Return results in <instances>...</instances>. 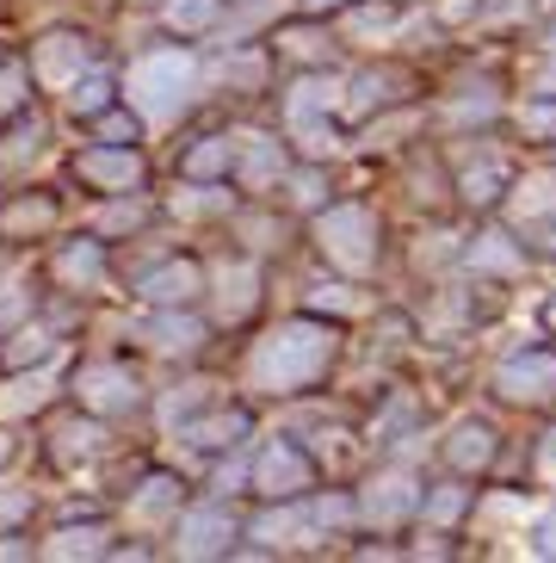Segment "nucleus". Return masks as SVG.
I'll list each match as a JSON object with an SVG mask.
<instances>
[{"label":"nucleus","instance_id":"obj_1","mask_svg":"<svg viewBox=\"0 0 556 563\" xmlns=\"http://www.w3.org/2000/svg\"><path fill=\"white\" fill-rule=\"evenodd\" d=\"M346 365V329L315 310L266 322L242 353V397L254 402H310Z\"/></svg>","mask_w":556,"mask_h":563},{"label":"nucleus","instance_id":"obj_2","mask_svg":"<svg viewBox=\"0 0 556 563\" xmlns=\"http://www.w3.org/2000/svg\"><path fill=\"white\" fill-rule=\"evenodd\" d=\"M118 87L148 118V131L155 124H180L204 100V56H198V44H174V37L148 44V51H136L131 63L118 68Z\"/></svg>","mask_w":556,"mask_h":563},{"label":"nucleus","instance_id":"obj_3","mask_svg":"<svg viewBox=\"0 0 556 563\" xmlns=\"http://www.w3.org/2000/svg\"><path fill=\"white\" fill-rule=\"evenodd\" d=\"M303 242L327 273H346V279H365V285L390 261V223L365 199H327L315 217H303Z\"/></svg>","mask_w":556,"mask_h":563},{"label":"nucleus","instance_id":"obj_4","mask_svg":"<svg viewBox=\"0 0 556 563\" xmlns=\"http://www.w3.org/2000/svg\"><path fill=\"white\" fill-rule=\"evenodd\" d=\"M63 397L75 402V409H87V415H99V421L124 428V421H143V415L155 409V384H148L131 360L93 353V360H81L63 378Z\"/></svg>","mask_w":556,"mask_h":563},{"label":"nucleus","instance_id":"obj_5","mask_svg":"<svg viewBox=\"0 0 556 563\" xmlns=\"http://www.w3.org/2000/svg\"><path fill=\"white\" fill-rule=\"evenodd\" d=\"M353 496H359V532H371V539H402L421 520L426 477L414 471V459L383 452L377 464H365L359 477H353Z\"/></svg>","mask_w":556,"mask_h":563},{"label":"nucleus","instance_id":"obj_6","mask_svg":"<svg viewBox=\"0 0 556 563\" xmlns=\"http://www.w3.org/2000/svg\"><path fill=\"white\" fill-rule=\"evenodd\" d=\"M433 87H426V63L402 51H377L365 56L359 68H346V87H341V118L346 124H365V118L390 112V106H414L426 100Z\"/></svg>","mask_w":556,"mask_h":563},{"label":"nucleus","instance_id":"obj_7","mask_svg":"<svg viewBox=\"0 0 556 563\" xmlns=\"http://www.w3.org/2000/svg\"><path fill=\"white\" fill-rule=\"evenodd\" d=\"M247 539V514L223 496H192L180 508V520L167 527L162 539V558H180V563H223L235 558V545Z\"/></svg>","mask_w":556,"mask_h":563},{"label":"nucleus","instance_id":"obj_8","mask_svg":"<svg viewBox=\"0 0 556 563\" xmlns=\"http://www.w3.org/2000/svg\"><path fill=\"white\" fill-rule=\"evenodd\" d=\"M322 483L303 433H266L247 446V501H303Z\"/></svg>","mask_w":556,"mask_h":563},{"label":"nucleus","instance_id":"obj_9","mask_svg":"<svg viewBox=\"0 0 556 563\" xmlns=\"http://www.w3.org/2000/svg\"><path fill=\"white\" fill-rule=\"evenodd\" d=\"M254 428H260V402L254 397H223V402H211L204 415H192L186 428H174L167 440H174V459H186V464H211V459H223V452H242V446H254Z\"/></svg>","mask_w":556,"mask_h":563},{"label":"nucleus","instance_id":"obj_10","mask_svg":"<svg viewBox=\"0 0 556 563\" xmlns=\"http://www.w3.org/2000/svg\"><path fill=\"white\" fill-rule=\"evenodd\" d=\"M204 291H211V261L198 249H167L136 279H124V298L136 310H192V303H204Z\"/></svg>","mask_w":556,"mask_h":563},{"label":"nucleus","instance_id":"obj_11","mask_svg":"<svg viewBox=\"0 0 556 563\" xmlns=\"http://www.w3.org/2000/svg\"><path fill=\"white\" fill-rule=\"evenodd\" d=\"M124 508H118V527L136 532V539H167V527L180 520V508L192 501V477L180 464H143L136 483L124 489Z\"/></svg>","mask_w":556,"mask_h":563},{"label":"nucleus","instance_id":"obj_12","mask_svg":"<svg viewBox=\"0 0 556 563\" xmlns=\"http://www.w3.org/2000/svg\"><path fill=\"white\" fill-rule=\"evenodd\" d=\"M49 291H68V298H118V261H112V242L93 230H75L63 242H49Z\"/></svg>","mask_w":556,"mask_h":563},{"label":"nucleus","instance_id":"obj_13","mask_svg":"<svg viewBox=\"0 0 556 563\" xmlns=\"http://www.w3.org/2000/svg\"><path fill=\"white\" fill-rule=\"evenodd\" d=\"M68 180L81 186L87 199H118V192H148L155 167H148L143 143H99V136H87L81 150L68 155Z\"/></svg>","mask_w":556,"mask_h":563},{"label":"nucleus","instance_id":"obj_14","mask_svg":"<svg viewBox=\"0 0 556 563\" xmlns=\"http://www.w3.org/2000/svg\"><path fill=\"white\" fill-rule=\"evenodd\" d=\"M124 341H136L148 360L162 365H198L216 341V322L204 316V303H192V310H143L124 329Z\"/></svg>","mask_w":556,"mask_h":563},{"label":"nucleus","instance_id":"obj_15","mask_svg":"<svg viewBox=\"0 0 556 563\" xmlns=\"http://www.w3.org/2000/svg\"><path fill=\"white\" fill-rule=\"evenodd\" d=\"M266 266L273 261H260V254H230L223 266H211L204 316L216 322V334L223 329L242 334V329H254V322L266 316Z\"/></svg>","mask_w":556,"mask_h":563},{"label":"nucleus","instance_id":"obj_16","mask_svg":"<svg viewBox=\"0 0 556 563\" xmlns=\"http://www.w3.org/2000/svg\"><path fill=\"white\" fill-rule=\"evenodd\" d=\"M508 93L494 75H464V81L426 93V118L440 136H476V131H501L508 124Z\"/></svg>","mask_w":556,"mask_h":563},{"label":"nucleus","instance_id":"obj_17","mask_svg":"<svg viewBox=\"0 0 556 563\" xmlns=\"http://www.w3.org/2000/svg\"><path fill=\"white\" fill-rule=\"evenodd\" d=\"M223 93V100L235 106H260L278 93V56L266 37H230L223 51H216V63H204V93Z\"/></svg>","mask_w":556,"mask_h":563},{"label":"nucleus","instance_id":"obj_18","mask_svg":"<svg viewBox=\"0 0 556 563\" xmlns=\"http://www.w3.org/2000/svg\"><path fill=\"white\" fill-rule=\"evenodd\" d=\"M489 390L501 409L520 415H556V341L538 347H513L508 360L489 372Z\"/></svg>","mask_w":556,"mask_h":563},{"label":"nucleus","instance_id":"obj_19","mask_svg":"<svg viewBox=\"0 0 556 563\" xmlns=\"http://www.w3.org/2000/svg\"><path fill=\"white\" fill-rule=\"evenodd\" d=\"M508 459V433L494 428L489 415H458V421H445L440 440H433V464L452 471L464 483H489Z\"/></svg>","mask_w":556,"mask_h":563},{"label":"nucleus","instance_id":"obj_20","mask_svg":"<svg viewBox=\"0 0 556 563\" xmlns=\"http://www.w3.org/2000/svg\"><path fill=\"white\" fill-rule=\"evenodd\" d=\"M68 223V205L56 186H37V180H13L0 192V249H37V242H56Z\"/></svg>","mask_w":556,"mask_h":563},{"label":"nucleus","instance_id":"obj_21","mask_svg":"<svg viewBox=\"0 0 556 563\" xmlns=\"http://www.w3.org/2000/svg\"><path fill=\"white\" fill-rule=\"evenodd\" d=\"M291 136H285V124H235V167L230 180L242 199H278V186H285V174H291Z\"/></svg>","mask_w":556,"mask_h":563},{"label":"nucleus","instance_id":"obj_22","mask_svg":"<svg viewBox=\"0 0 556 563\" xmlns=\"http://www.w3.org/2000/svg\"><path fill=\"white\" fill-rule=\"evenodd\" d=\"M25 63H32L37 93L56 100L81 68L105 63V51H99V32H87V25H44V32H32V44H25Z\"/></svg>","mask_w":556,"mask_h":563},{"label":"nucleus","instance_id":"obj_23","mask_svg":"<svg viewBox=\"0 0 556 563\" xmlns=\"http://www.w3.org/2000/svg\"><path fill=\"white\" fill-rule=\"evenodd\" d=\"M532 242L525 230H513L508 217H476V230L464 235V266L458 273H476V279H501V285H520L532 273Z\"/></svg>","mask_w":556,"mask_h":563},{"label":"nucleus","instance_id":"obj_24","mask_svg":"<svg viewBox=\"0 0 556 563\" xmlns=\"http://www.w3.org/2000/svg\"><path fill=\"white\" fill-rule=\"evenodd\" d=\"M112 452H118V428L99 421V415H87V409H75V402H68V415H56L44 428V459H49V471H63V477L93 471V464H105Z\"/></svg>","mask_w":556,"mask_h":563},{"label":"nucleus","instance_id":"obj_25","mask_svg":"<svg viewBox=\"0 0 556 563\" xmlns=\"http://www.w3.org/2000/svg\"><path fill=\"white\" fill-rule=\"evenodd\" d=\"M118 539H124V527L105 508L63 514L49 532H37V563H105Z\"/></svg>","mask_w":556,"mask_h":563},{"label":"nucleus","instance_id":"obj_26","mask_svg":"<svg viewBox=\"0 0 556 563\" xmlns=\"http://www.w3.org/2000/svg\"><path fill=\"white\" fill-rule=\"evenodd\" d=\"M266 44H273L278 68H341V37H334V19H310V13H285L266 25Z\"/></svg>","mask_w":556,"mask_h":563},{"label":"nucleus","instance_id":"obj_27","mask_svg":"<svg viewBox=\"0 0 556 563\" xmlns=\"http://www.w3.org/2000/svg\"><path fill=\"white\" fill-rule=\"evenodd\" d=\"M341 87L346 75L341 68H285V81H278V124L291 131V124H310V118H341Z\"/></svg>","mask_w":556,"mask_h":563},{"label":"nucleus","instance_id":"obj_28","mask_svg":"<svg viewBox=\"0 0 556 563\" xmlns=\"http://www.w3.org/2000/svg\"><path fill=\"white\" fill-rule=\"evenodd\" d=\"M402 19H409V0H353V7L334 19V37H341L346 56H377V51L396 44Z\"/></svg>","mask_w":556,"mask_h":563},{"label":"nucleus","instance_id":"obj_29","mask_svg":"<svg viewBox=\"0 0 556 563\" xmlns=\"http://www.w3.org/2000/svg\"><path fill=\"white\" fill-rule=\"evenodd\" d=\"M230 397V378H211V372H198V365H180V384H167V390H155V428L162 433H174V428H186L192 415H204L211 402H223Z\"/></svg>","mask_w":556,"mask_h":563},{"label":"nucleus","instance_id":"obj_30","mask_svg":"<svg viewBox=\"0 0 556 563\" xmlns=\"http://www.w3.org/2000/svg\"><path fill=\"white\" fill-rule=\"evenodd\" d=\"M235 205H242L235 180H180V192L162 199V217H174V223H198V230H223Z\"/></svg>","mask_w":556,"mask_h":563},{"label":"nucleus","instance_id":"obj_31","mask_svg":"<svg viewBox=\"0 0 556 563\" xmlns=\"http://www.w3.org/2000/svg\"><path fill=\"white\" fill-rule=\"evenodd\" d=\"M162 223V199L155 192H118V199H93V217H87L81 230L105 235V242H136L143 230H155Z\"/></svg>","mask_w":556,"mask_h":563},{"label":"nucleus","instance_id":"obj_32","mask_svg":"<svg viewBox=\"0 0 556 563\" xmlns=\"http://www.w3.org/2000/svg\"><path fill=\"white\" fill-rule=\"evenodd\" d=\"M63 397V378L49 372V365H32V372H7V384H0V421H44Z\"/></svg>","mask_w":556,"mask_h":563},{"label":"nucleus","instance_id":"obj_33","mask_svg":"<svg viewBox=\"0 0 556 563\" xmlns=\"http://www.w3.org/2000/svg\"><path fill=\"white\" fill-rule=\"evenodd\" d=\"M223 19H230V0H155V32L174 44H211L223 37Z\"/></svg>","mask_w":556,"mask_h":563},{"label":"nucleus","instance_id":"obj_34","mask_svg":"<svg viewBox=\"0 0 556 563\" xmlns=\"http://www.w3.org/2000/svg\"><path fill=\"white\" fill-rule=\"evenodd\" d=\"M174 167H180V180H230L235 124H204V131H192L180 150H174Z\"/></svg>","mask_w":556,"mask_h":563},{"label":"nucleus","instance_id":"obj_35","mask_svg":"<svg viewBox=\"0 0 556 563\" xmlns=\"http://www.w3.org/2000/svg\"><path fill=\"white\" fill-rule=\"evenodd\" d=\"M37 155H49V112H44V106H25L19 118H7V124H0V174L32 180L25 167H32Z\"/></svg>","mask_w":556,"mask_h":563},{"label":"nucleus","instance_id":"obj_36","mask_svg":"<svg viewBox=\"0 0 556 563\" xmlns=\"http://www.w3.org/2000/svg\"><path fill=\"white\" fill-rule=\"evenodd\" d=\"M68 347V334L49 322L44 310L32 322H19L13 334H0V372H32V365H56V353Z\"/></svg>","mask_w":556,"mask_h":563},{"label":"nucleus","instance_id":"obj_37","mask_svg":"<svg viewBox=\"0 0 556 563\" xmlns=\"http://www.w3.org/2000/svg\"><path fill=\"white\" fill-rule=\"evenodd\" d=\"M476 496H482V483H464L452 471L440 477H426V496H421V520L440 532H464L476 520Z\"/></svg>","mask_w":556,"mask_h":563},{"label":"nucleus","instance_id":"obj_38","mask_svg":"<svg viewBox=\"0 0 556 563\" xmlns=\"http://www.w3.org/2000/svg\"><path fill=\"white\" fill-rule=\"evenodd\" d=\"M297 310H315V316H327V322H365L371 316V285L365 279H346V273H327V279H315L310 291H303V303Z\"/></svg>","mask_w":556,"mask_h":563},{"label":"nucleus","instance_id":"obj_39","mask_svg":"<svg viewBox=\"0 0 556 563\" xmlns=\"http://www.w3.org/2000/svg\"><path fill=\"white\" fill-rule=\"evenodd\" d=\"M501 131L520 143V155H544V162H556V100H544V93L513 100Z\"/></svg>","mask_w":556,"mask_h":563},{"label":"nucleus","instance_id":"obj_40","mask_svg":"<svg viewBox=\"0 0 556 563\" xmlns=\"http://www.w3.org/2000/svg\"><path fill=\"white\" fill-rule=\"evenodd\" d=\"M118 100H124V87H118V68H112V63H93V68H81V75H75V81H68L63 93H56V106H63V112L75 118V124H87V118H99L105 106H118Z\"/></svg>","mask_w":556,"mask_h":563},{"label":"nucleus","instance_id":"obj_41","mask_svg":"<svg viewBox=\"0 0 556 563\" xmlns=\"http://www.w3.org/2000/svg\"><path fill=\"white\" fill-rule=\"evenodd\" d=\"M327 199H341L334 167H327V162H291V174H285V186H278V205L303 223V217H315Z\"/></svg>","mask_w":556,"mask_h":563},{"label":"nucleus","instance_id":"obj_42","mask_svg":"<svg viewBox=\"0 0 556 563\" xmlns=\"http://www.w3.org/2000/svg\"><path fill=\"white\" fill-rule=\"evenodd\" d=\"M81 131L99 136V143H148V118L136 112L131 100H118V106H105L99 118H87Z\"/></svg>","mask_w":556,"mask_h":563},{"label":"nucleus","instance_id":"obj_43","mask_svg":"<svg viewBox=\"0 0 556 563\" xmlns=\"http://www.w3.org/2000/svg\"><path fill=\"white\" fill-rule=\"evenodd\" d=\"M25 106H37L32 63H25V56H7V63H0V124H7V118H19Z\"/></svg>","mask_w":556,"mask_h":563},{"label":"nucleus","instance_id":"obj_44","mask_svg":"<svg viewBox=\"0 0 556 563\" xmlns=\"http://www.w3.org/2000/svg\"><path fill=\"white\" fill-rule=\"evenodd\" d=\"M37 303H44V291H37L32 279H7V273H0V334H13L19 322H32Z\"/></svg>","mask_w":556,"mask_h":563},{"label":"nucleus","instance_id":"obj_45","mask_svg":"<svg viewBox=\"0 0 556 563\" xmlns=\"http://www.w3.org/2000/svg\"><path fill=\"white\" fill-rule=\"evenodd\" d=\"M32 520H37V489L0 477V532H32Z\"/></svg>","mask_w":556,"mask_h":563},{"label":"nucleus","instance_id":"obj_46","mask_svg":"<svg viewBox=\"0 0 556 563\" xmlns=\"http://www.w3.org/2000/svg\"><path fill=\"white\" fill-rule=\"evenodd\" d=\"M520 539H525V558H544V563H556V508L532 514V520L520 527Z\"/></svg>","mask_w":556,"mask_h":563},{"label":"nucleus","instance_id":"obj_47","mask_svg":"<svg viewBox=\"0 0 556 563\" xmlns=\"http://www.w3.org/2000/svg\"><path fill=\"white\" fill-rule=\"evenodd\" d=\"M532 477H538V483H556V421L544 428L538 446H532Z\"/></svg>","mask_w":556,"mask_h":563},{"label":"nucleus","instance_id":"obj_48","mask_svg":"<svg viewBox=\"0 0 556 563\" xmlns=\"http://www.w3.org/2000/svg\"><path fill=\"white\" fill-rule=\"evenodd\" d=\"M525 242H532V254H538L544 266H556V211L544 217V223H532V230H525Z\"/></svg>","mask_w":556,"mask_h":563},{"label":"nucleus","instance_id":"obj_49","mask_svg":"<svg viewBox=\"0 0 556 563\" xmlns=\"http://www.w3.org/2000/svg\"><path fill=\"white\" fill-rule=\"evenodd\" d=\"M525 93H544V100H556V51H544V63L525 75Z\"/></svg>","mask_w":556,"mask_h":563},{"label":"nucleus","instance_id":"obj_50","mask_svg":"<svg viewBox=\"0 0 556 563\" xmlns=\"http://www.w3.org/2000/svg\"><path fill=\"white\" fill-rule=\"evenodd\" d=\"M37 558V539L25 532H0V563H32Z\"/></svg>","mask_w":556,"mask_h":563},{"label":"nucleus","instance_id":"obj_51","mask_svg":"<svg viewBox=\"0 0 556 563\" xmlns=\"http://www.w3.org/2000/svg\"><path fill=\"white\" fill-rule=\"evenodd\" d=\"M291 7H297V13H310V19H341L353 0H291Z\"/></svg>","mask_w":556,"mask_h":563},{"label":"nucleus","instance_id":"obj_52","mask_svg":"<svg viewBox=\"0 0 556 563\" xmlns=\"http://www.w3.org/2000/svg\"><path fill=\"white\" fill-rule=\"evenodd\" d=\"M13 459H19V433H13V421H0V477L13 471Z\"/></svg>","mask_w":556,"mask_h":563},{"label":"nucleus","instance_id":"obj_53","mask_svg":"<svg viewBox=\"0 0 556 563\" xmlns=\"http://www.w3.org/2000/svg\"><path fill=\"white\" fill-rule=\"evenodd\" d=\"M538 334H544V341H556V291L538 303Z\"/></svg>","mask_w":556,"mask_h":563},{"label":"nucleus","instance_id":"obj_54","mask_svg":"<svg viewBox=\"0 0 556 563\" xmlns=\"http://www.w3.org/2000/svg\"><path fill=\"white\" fill-rule=\"evenodd\" d=\"M538 51H556V13H544V32H538Z\"/></svg>","mask_w":556,"mask_h":563},{"label":"nucleus","instance_id":"obj_55","mask_svg":"<svg viewBox=\"0 0 556 563\" xmlns=\"http://www.w3.org/2000/svg\"><path fill=\"white\" fill-rule=\"evenodd\" d=\"M0 19H13V0H0Z\"/></svg>","mask_w":556,"mask_h":563},{"label":"nucleus","instance_id":"obj_56","mask_svg":"<svg viewBox=\"0 0 556 563\" xmlns=\"http://www.w3.org/2000/svg\"><path fill=\"white\" fill-rule=\"evenodd\" d=\"M532 7H544V13H556V0H532Z\"/></svg>","mask_w":556,"mask_h":563},{"label":"nucleus","instance_id":"obj_57","mask_svg":"<svg viewBox=\"0 0 556 563\" xmlns=\"http://www.w3.org/2000/svg\"><path fill=\"white\" fill-rule=\"evenodd\" d=\"M7 56H13V51H7V44H0V63H7Z\"/></svg>","mask_w":556,"mask_h":563},{"label":"nucleus","instance_id":"obj_58","mask_svg":"<svg viewBox=\"0 0 556 563\" xmlns=\"http://www.w3.org/2000/svg\"><path fill=\"white\" fill-rule=\"evenodd\" d=\"M409 7H421V0H409Z\"/></svg>","mask_w":556,"mask_h":563},{"label":"nucleus","instance_id":"obj_59","mask_svg":"<svg viewBox=\"0 0 556 563\" xmlns=\"http://www.w3.org/2000/svg\"><path fill=\"white\" fill-rule=\"evenodd\" d=\"M148 7H155V0H148Z\"/></svg>","mask_w":556,"mask_h":563}]
</instances>
